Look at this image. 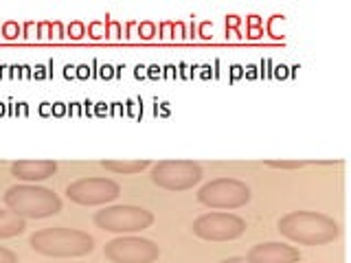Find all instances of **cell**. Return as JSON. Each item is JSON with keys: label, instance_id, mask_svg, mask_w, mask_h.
<instances>
[{"label": "cell", "instance_id": "obj_11", "mask_svg": "<svg viewBox=\"0 0 351 263\" xmlns=\"http://www.w3.org/2000/svg\"><path fill=\"white\" fill-rule=\"evenodd\" d=\"M58 171L55 160H18L11 164V175H16L22 182H42L49 180Z\"/></svg>", "mask_w": 351, "mask_h": 263}, {"label": "cell", "instance_id": "obj_15", "mask_svg": "<svg viewBox=\"0 0 351 263\" xmlns=\"http://www.w3.org/2000/svg\"><path fill=\"white\" fill-rule=\"evenodd\" d=\"M0 263H18V255L14 250L0 246Z\"/></svg>", "mask_w": 351, "mask_h": 263}, {"label": "cell", "instance_id": "obj_10", "mask_svg": "<svg viewBox=\"0 0 351 263\" xmlns=\"http://www.w3.org/2000/svg\"><path fill=\"white\" fill-rule=\"evenodd\" d=\"M248 263H299L301 252L299 248L279 244V241H268V244H257L248 250Z\"/></svg>", "mask_w": 351, "mask_h": 263}, {"label": "cell", "instance_id": "obj_16", "mask_svg": "<svg viewBox=\"0 0 351 263\" xmlns=\"http://www.w3.org/2000/svg\"><path fill=\"white\" fill-rule=\"evenodd\" d=\"M219 263H248V259L246 257H228V259L219 261Z\"/></svg>", "mask_w": 351, "mask_h": 263}, {"label": "cell", "instance_id": "obj_9", "mask_svg": "<svg viewBox=\"0 0 351 263\" xmlns=\"http://www.w3.org/2000/svg\"><path fill=\"white\" fill-rule=\"evenodd\" d=\"M69 200L82 206H101L121 195V184L110 178H80L66 186Z\"/></svg>", "mask_w": 351, "mask_h": 263}, {"label": "cell", "instance_id": "obj_8", "mask_svg": "<svg viewBox=\"0 0 351 263\" xmlns=\"http://www.w3.org/2000/svg\"><path fill=\"white\" fill-rule=\"evenodd\" d=\"M193 235L204 241H233L246 233V222L235 213H204L191 226Z\"/></svg>", "mask_w": 351, "mask_h": 263}, {"label": "cell", "instance_id": "obj_12", "mask_svg": "<svg viewBox=\"0 0 351 263\" xmlns=\"http://www.w3.org/2000/svg\"><path fill=\"white\" fill-rule=\"evenodd\" d=\"M27 230V219L16 215L14 211H3L0 208V239L18 237Z\"/></svg>", "mask_w": 351, "mask_h": 263}, {"label": "cell", "instance_id": "obj_13", "mask_svg": "<svg viewBox=\"0 0 351 263\" xmlns=\"http://www.w3.org/2000/svg\"><path fill=\"white\" fill-rule=\"evenodd\" d=\"M104 169L112 171V173H119V175H134V173H141L152 167V162L147 158L143 160H104Z\"/></svg>", "mask_w": 351, "mask_h": 263}, {"label": "cell", "instance_id": "obj_4", "mask_svg": "<svg viewBox=\"0 0 351 263\" xmlns=\"http://www.w3.org/2000/svg\"><path fill=\"white\" fill-rule=\"evenodd\" d=\"M95 224L97 228L108 230V233L132 235L149 228L154 224V213L143 206L119 204V206H108L104 211H97Z\"/></svg>", "mask_w": 351, "mask_h": 263}, {"label": "cell", "instance_id": "obj_1", "mask_svg": "<svg viewBox=\"0 0 351 263\" xmlns=\"http://www.w3.org/2000/svg\"><path fill=\"white\" fill-rule=\"evenodd\" d=\"M277 230L301 246H325L332 244L340 235V224L334 217L316 211H292L283 215L277 224Z\"/></svg>", "mask_w": 351, "mask_h": 263}, {"label": "cell", "instance_id": "obj_5", "mask_svg": "<svg viewBox=\"0 0 351 263\" xmlns=\"http://www.w3.org/2000/svg\"><path fill=\"white\" fill-rule=\"evenodd\" d=\"M152 182L165 191H186L202 180V167L193 160H160L152 164Z\"/></svg>", "mask_w": 351, "mask_h": 263}, {"label": "cell", "instance_id": "obj_3", "mask_svg": "<svg viewBox=\"0 0 351 263\" xmlns=\"http://www.w3.org/2000/svg\"><path fill=\"white\" fill-rule=\"evenodd\" d=\"M5 204L9 211L25 219H44L53 217L62 211L60 195L47 189V186L36 184H16L9 186L5 193Z\"/></svg>", "mask_w": 351, "mask_h": 263}, {"label": "cell", "instance_id": "obj_2", "mask_svg": "<svg viewBox=\"0 0 351 263\" xmlns=\"http://www.w3.org/2000/svg\"><path fill=\"white\" fill-rule=\"evenodd\" d=\"M29 246L44 257L73 259V257L90 255L95 250V239H93V235L84 233V230L53 226V228L36 230L29 239Z\"/></svg>", "mask_w": 351, "mask_h": 263}, {"label": "cell", "instance_id": "obj_6", "mask_svg": "<svg viewBox=\"0 0 351 263\" xmlns=\"http://www.w3.org/2000/svg\"><path fill=\"white\" fill-rule=\"evenodd\" d=\"M250 197H252L250 186L235 178L211 180L197 191V202H202L208 208H224V211L246 206L250 202Z\"/></svg>", "mask_w": 351, "mask_h": 263}, {"label": "cell", "instance_id": "obj_7", "mask_svg": "<svg viewBox=\"0 0 351 263\" xmlns=\"http://www.w3.org/2000/svg\"><path fill=\"white\" fill-rule=\"evenodd\" d=\"M104 255L112 263H156L160 259V248L156 241L134 235H121L108 241Z\"/></svg>", "mask_w": 351, "mask_h": 263}, {"label": "cell", "instance_id": "obj_14", "mask_svg": "<svg viewBox=\"0 0 351 263\" xmlns=\"http://www.w3.org/2000/svg\"><path fill=\"white\" fill-rule=\"evenodd\" d=\"M268 167L272 169H303L307 167V160H266Z\"/></svg>", "mask_w": 351, "mask_h": 263}]
</instances>
